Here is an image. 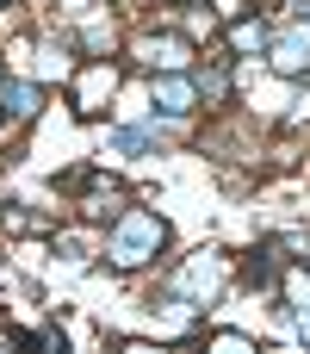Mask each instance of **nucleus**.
Returning <instances> with one entry per match:
<instances>
[{"label":"nucleus","instance_id":"nucleus-1","mask_svg":"<svg viewBox=\"0 0 310 354\" xmlns=\"http://www.w3.org/2000/svg\"><path fill=\"white\" fill-rule=\"evenodd\" d=\"M162 236H168L162 218H149V212H124L118 230H112V261H118V268H137V261H149V255L162 249Z\"/></svg>","mask_w":310,"mask_h":354},{"label":"nucleus","instance_id":"nucleus-2","mask_svg":"<svg viewBox=\"0 0 310 354\" xmlns=\"http://www.w3.org/2000/svg\"><path fill=\"white\" fill-rule=\"evenodd\" d=\"M273 62H280L286 75H304V68H310V31H292V37H280Z\"/></svg>","mask_w":310,"mask_h":354},{"label":"nucleus","instance_id":"nucleus-3","mask_svg":"<svg viewBox=\"0 0 310 354\" xmlns=\"http://www.w3.org/2000/svg\"><path fill=\"white\" fill-rule=\"evenodd\" d=\"M0 106H6L12 118H31V112H37V93L19 87V81H6V87H0Z\"/></svg>","mask_w":310,"mask_h":354},{"label":"nucleus","instance_id":"nucleus-4","mask_svg":"<svg viewBox=\"0 0 310 354\" xmlns=\"http://www.w3.org/2000/svg\"><path fill=\"white\" fill-rule=\"evenodd\" d=\"M155 100H162L168 112H193V81H162Z\"/></svg>","mask_w":310,"mask_h":354},{"label":"nucleus","instance_id":"nucleus-5","mask_svg":"<svg viewBox=\"0 0 310 354\" xmlns=\"http://www.w3.org/2000/svg\"><path fill=\"white\" fill-rule=\"evenodd\" d=\"M242 280H249V286H267V280H273V249H255V255L242 261Z\"/></svg>","mask_w":310,"mask_h":354},{"label":"nucleus","instance_id":"nucleus-6","mask_svg":"<svg viewBox=\"0 0 310 354\" xmlns=\"http://www.w3.org/2000/svg\"><path fill=\"white\" fill-rule=\"evenodd\" d=\"M261 44H267L261 25H236V50H261Z\"/></svg>","mask_w":310,"mask_h":354},{"label":"nucleus","instance_id":"nucleus-7","mask_svg":"<svg viewBox=\"0 0 310 354\" xmlns=\"http://www.w3.org/2000/svg\"><path fill=\"white\" fill-rule=\"evenodd\" d=\"M224 87H230V81H224V68H205V75H199V93H211V100H217Z\"/></svg>","mask_w":310,"mask_h":354},{"label":"nucleus","instance_id":"nucleus-8","mask_svg":"<svg viewBox=\"0 0 310 354\" xmlns=\"http://www.w3.org/2000/svg\"><path fill=\"white\" fill-rule=\"evenodd\" d=\"M112 143H118V149H149V131H118Z\"/></svg>","mask_w":310,"mask_h":354}]
</instances>
